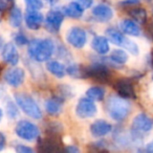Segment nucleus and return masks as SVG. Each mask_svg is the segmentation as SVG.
I'll list each match as a JSON object with an SVG mask.
<instances>
[{"label": "nucleus", "mask_w": 153, "mask_h": 153, "mask_svg": "<svg viewBox=\"0 0 153 153\" xmlns=\"http://www.w3.org/2000/svg\"><path fill=\"white\" fill-rule=\"evenodd\" d=\"M122 47L125 48L128 53H130L133 56H137L140 53V48H138L137 44L135 42H133L132 40H130V39L126 38V37L124 39L123 43H122Z\"/></svg>", "instance_id": "cd10ccee"}, {"label": "nucleus", "mask_w": 153, "mask_h": 153, "mask_svg": "<svg viewBox=\"0 0 153 153\" xmlns=\"http://www.w3.org/2000/svg\"><path fill=\"white\" fill-rule=\"evenodd\" d=\"M0 72H1V66H0Z\"/></svg>", "instance_id": "c03bdc74"}, {"label": "nucleus", "mask_w": 153, "mask_h": 153, "mask_svg": "<svg viewBox=\"0 0 153 153\" xmlns=\"http://www.w3.org/2000/svg\"><path fill=\"white\" fill-rule=\"evenodd\" d=\"M28 55L37 62H44L49 60L53 55L55 44L51 39H34L28 42Z\"/></svg>", "instance_id": "f257e3e1"}, {"label": "nucleus", "mask_w": 153, "mask_h": 153, "mask_svg": "<svg viewBox=\"0 0 153 153\" xmlns=\"http://www.w3.org/2000/svg\"><path fill=\"white\" fill-rule=\"evenodd\" d=\"M146 150L148 151V152H150V153H153V140L151 143H149L148 145H147Z\"/></svg>", "instance_id": "4c0bfd02"}, {"label": "nucleus", "mask_w": 153, "mask_h": 153, "mask_svg": "<svg viewBox=\"0 0 153 153\" xmlns=\"http://www.w3.org/2000/svg\"><path fill=\"white\" fill-rule=\"evenodd\" d=\"M152 61H153V49H152Z\"/></svg>", "instance_id": "79ce46f5"}, {"label": "nucleus", "mask_w": 153, "mask_h": 153, "mask_svg": "<svg viewBox=\"0 0 153 153\" xmlns=\"http://www.w3.org/2000/svg\"><path fill=\"white\" fill-rule=\"evenodd\" d=\"M66 40L74 48H83L87 42V34L82 27L74 26L68 30Z\"/></svg>", "instance_id": "6e6552de"}, {"label": "nucleus", "mask_w": 153, "mask_h": 153, "mask_svg": "<svg viewBox=\"0 0 153 153\" xmlns=\"http://www.w3.org/2000/svg\"><path fill=\"white\" fill-rule=\"evenodd\" d=\"M44 20L46 30L55 34V33H58L60 30V27H61L64 20V15L60 11H51L47 13Z\"/></svg>", "instance_id": "9d476101"}, {"label": "nucleus", "mask_w": 153, "mask_h": 153, "mask_svg": "<svg viewBox=\"0 0 153 153\" xmlns=\"http://www.w3.org/2000/svg\"><path fill=\"white\" fill-rule=\"evenodd\" d=\"M15 150L17 151L18 153H33L34 150L32 148L27 146H24V145H18L17 147L15 148Z\"/></svg>", "instance_id": "473e14b6"}, {"label": "nucleus", "mask_w": 153, "mask_h": 153, "mask_svg": "<svg viewBox=\"0 0 153 153\" xmlns=\"http://www.w3.org/2000/svg\"><path fill=\"white\" fill-rule=\"evenodd\" d=\"M91 47L94 48V51H97L100 55H106L109 51V41L106 37L103 36H97L92 39Z\"/></svg>", "instance_id": "a211bd4d"}, {"label": "nucleus", "mask_w": 153, "mask_h": 153, "mask_svg": "<svg viewBox=\"0 0 153 153\" xmlns=\"http://www.w3.org/2000/svg\"><path fill=\"white\" fill-rule=\"evenodd\" d=\"M105 34H106V38L108 39L109 42L113 43L114 45L122 46V43L125 39V36H123L119 30H114V28H108Z\"/></svg>", "instance_id": "4be33fe9"}, {"label": "nucleus", "mask_w": 153, "mask_h": 153, "mask_svg": "<svg viewBox=\"0 0 153 153\" xmlns=\"http://www.w3.org/2000/svg\"><path fill=\"white\" fill-rule=\"evenodd\" d=\"M112 130V126L104 120H97L90 126V133L94 137H102Z\"/></svg>", "instance_id": "2eb2a0df"}, {"label": "nucleus", "mask_w": 153, "mask_h": 153, "mask_svg": "<svg viewBox=\"0 0 153 153\" xmlns=\"http://www.w3.org/2000/svg\"><path fill=\"white\" fill-rule=\"evenodd\" d=\"M46 69L51 72L53 76H57L59 79L63 78L66 74V67L62 63L58 61H48L46 63Z\"/></svg>", "instance_id": "412c9836"}, {"label": "nucleus", "mask_w": 153, "mask_h": 153, "mask_svg": "<svg viewBox=\"0 0 153 153\" xmlns=\"http://www.w3.org/2000/svg\"><path fill=\"white\" fill-rule=\"evenodd\" d=\"M86 78H90L98 83L107 84L110 82L111 74L106 66L103 64L97 63L91 66L85 67V79Z\"/></svg>", "instance_id": "20e7f679"}, {"label": "nucleus", "mask_w": 153, "mask_h": 153, "mask_svg": "<svg viewBox=\"0 0 153 153\" xmlns=\"http://www.w3.org/2000/svg\"><path fill=\"white\" fill-rule=\"evenodd\" d=\"M15 101L18 106L20 107V109L26 115L35 120H39L42 117V111H41L40 107L30 96L26 94H16Z\"/></svg>", "instance_id": "7ed1b4c3"}, {"label": "nucleus", "mask_w": 153, "mask_h": 153, "mask_svg": "<svg viewBox=\"0 0 153 153\" xmlns=\"http://www.w3.org/2000/svg\"><path fill=\"white\" fill-rule=\"evenodd\" d=\"M62 13L64 15H66L67 17L74 18V19H79L83 16L84 9L76 1H72V2L68 3L67 5L62 9Z\"/></svg>", "instance_id": "f3484780"}, {"label": "nucleus", "mask_w": 153, "mask_h": 153, "mask_svg": "<svg viewBox=\"0 0 153 153\" xmlns=\"http://www.w3.org/2000/svg\"><path fill=\"white\" fill-rule=\"evenodd\" d=\"M146 33L149 38H150L151 40H153V21L148 23V25H147V27H146Z\"/></svg>", "instance_id": "f704fd0d"}, {"label": "nucleus", "mask_w": 153, "mask_h": 153, "mask_svg": "<svg viewBox=\"0 0 153 153\" xmlns=\"http://www.w3.org/2000/svg\"><path fill=\"white\" fill-rule=\"evenodd\" d=\"M106 109L109 117L117 122L124 121L129 115L130 106L122 97L111 96L106 102Z\"/></svg>", "instance_id": "f03ea898"}, {"label": "nucleus", "mask_w": 153, "mask_h": 153, "mask_svg": "<svg viewBox=\"0 0 153 153\" xmlns=\"http://www.w3.org/2000/svg\"><path fill=\"white\" fill-rule=\"evenodd\" d=\"M110 59L112 60L113 63L123 65L128 61V53L124 49H114L111 51Z\"/></svg>", "instance_id": "393cba45"}, {"label": "nucleus", "mask_w": 153, "mask_h": 153, "mask_svg": "<svg viewBox=\"0 0 153 153\" xmlns=\"http://www.w3.org/2000/svg\"><path fill=\"white\" fill-rule=\"evenodd\" d=\"M74 1L79 3L84 10L89 9V7H91L92 4H94V0H74Z\"/></svg>", "instance_id": "2f4dec72"}, {"label": "nucleus", "mask_w": 153, "mask_h": 153, "mask_svg": "<svg viewBox=\"0 0 153 153\" xmlns=\"http://www.w3.org/2000/svg\"><path fill=\"white\" fill-rule=\"evenodd\" d=\"M147 1H152V0H147Z\"/></svg>", "instance_id": "a18cd8bd"}, {"label": "nucleus", "mask_w": 153, "mask_h": 153, "mask_svg": "<svg viewBox=\"0 0 153 153\" xmlns=\"http://www.w3.org/2000/svg\"><path fill=\"white\" fill-rule=\"evenodd\" d=\"M45 110L49 115L57 117L62 112V102L59 98H51L45 103Z\"/></svg>", "instance_id": "6ab92c4d"}, {"label": "nucleus", "mask_w": 153, "mask_h": 153, "mask_svg": "<svg viewBox=\"0 0 153 153\" xmlns=\"http://www.w3.org/2000/svg\"><path fill=\"white\" fill-rule=\"evenodd\" d=\"M98 112L97 105L94 101L90 100L89 98H82L78 102L76 106V114L81 119H89L94 117Z\"/></svg>", "instance_id": "423d86ee"}, {"label": "nucleus", "mask_w": 153, "mask_h": 153, "mask_svg": "<svg viewBox=\"0 0 153 153\" xmlns=\"http://www.w3.org/2000/svg\"><path fill=\"white\" fill-rule=\"evenodd\" d=\"M2 59L10 65H17L19 62V53L16 48L15 44L7 43L2 48Z\"/></svg>", "instance_id": "4468645a"}, {"label": "nucleus", "mask_w": 153, "mask_h": 153, "mask_svg": "<svg viewBox=\"0 0 153 153\" xmlns=\"http://www.w3.org/2000/svg\"><path fill=\"white\" fill-rule=\"evenodd\" d=\"M92 16L100 22H107L113 17V11L107 4H99L92 9Z\"/></svg>", "instance_id": "dca6fc26"}, {"label": "nucleus", "mask_w": 153, "mask_h": 153, "mask_svg": "<svg viewBox=\"0 0 153 153\" xmlns=\"http://www.w3.org/2000/svg\"><path fill=\"white\" fill-rule=\"evenodd\" d=\"M27 10L39 11L43 7V0H24Z\"/></svg>", "instance_id": "c85d7f7f"}, {"label": "nucleus", "mask_w": 153, "mask_h": 153, "mask_svg": "<svg viewBox=\"0 0 153 153\" xmlns=\"http://www.w3.org/2000/svg\"><path fill=\"white\" fill-rule=\"evenodd\" d=\"M15 42L17 43L18 45L22 46V45L28 44V40L27 38L25 37V35H23L22 33H18L17 35L15 36Z\"/></svg>", "instance_id": "7c9ffc66"}, {"label": "nucleus", "mask_w": 153, "mask_h": 153, "mask_svg": "<svg viewBox=\"0 0 153 153\" xmlns=\"http://www.w3.org/2000/svg\"><path fill=\"white\" fill-rule=\"evenodd\" d=\"M3 78H4V81L12 87H18L24 82L25 72L20 67H13L4 72Z\"/></svg>", "instance_id": "f8f14e48"}, {"label": "nucleus", "mask_w": 153, "mask_h": 153, "mask_svg": "<svg viewBox=\"0 0 153 153\" xmlns=\"http://www.w3.org/2000/svg\"><path fill=\"white\" fill-rule=\"evenodd\" d=\"M38 151H40V152H47V153L60 152V151H62L61 142H60V140L55 134H51L47 137L42 138V140H39Z\"/></svg>", "instance_id": "1a4fd4ad"}, {"label": "nucleus", "mask_w": 153, "mask_h": 153, "mask_svg": "<svg viewBox=\"0 0 153 153\" xmlns=\"http://www.w3.org/2000/svg\"><path fill=\"white\" fill-rule=\"evenodd\" d=\"M13 1L14 0H0V12L5 11V10L9 9Z\"/></svg>", "instance_id": "72a5a7b5"}, {"label": "nucleus", "mask_w": 153, "mask_h": 153, "mask_svg": "<svg viewBox=\"0 0 153 153\" xmlns=\"http://www.w3.org/2000/svg\"><path fill=\"white\" fill-rule=\"evenodd\" d=\"M22 12L19 7H14L10 13V23L13 27H19L22 23Z\"/></svg>", "instance_id": "b1692460"}, {"label": "nucleus", "mask_w": 153, "mask_h": 153, "mask_svg": "<svg viewBox=\"0 0 153 153\" xmlns=\"http://www.w3.org/2000/svg\"><path fill=\"white\" fill-rule=\"evenodd\" d=\"M5 143H7V140H5L4 134L0 132V151L5 147Z\"/></svg>", "instance_id": "c9c22d12"}, {"label": "nucleus", "mask_w": 153, "mask_h": 153, "mask_svg": "<svg viewBox=\"0 0 153 153\" xmlns=\"http://www.w3.org/2000/svg\"><path fill=\"white\" fill-rule=\"evenodd\" d=\"M47 1H48L49 4H55V3L57 2L58 0H47Z\"/></svg>", "instance_id": "58836bf2"}, {"label": "nucleus", "mask_w": 153, "mask_h": 153, "mask_svg": "<svg viewBox=\"0 0 153 153\" xmlns=\"http://www.w3.org/2000/svg\"><path fill=\"white\" fill-rule=\"evenodd\" d=\"M152 16H153V7H152Z\"/></svg>", "instance_id": "37998d69"}, {"label": "nucleus", "mask_w": 153, "mask_h": 153, "mask_svg": "<svg viewBox=\"0 0 153 153\" xmlns=\"http://www.w3.org/2000/svg\"><path fill=\"white\" fill-rule=\"evenodd\" d=\"M130 1H136V2H138V0H130Z\"/></svg>", "instance_id": "a19ab883"}, {"label": "nucleus", "mask_w": 153, "mask_h": 153, "mask_svg": "<svg viewBox=\"0 0 153 153\" xmlns=\"http://www.w3.org/2000/svg\"><path fill=\"white\" fill-rule=\"evenodd\" d=\"M86 96L92 101H102L105 96V90L102 87L94 86V87H90L86 91Z\"/></svg>", "instance_id": "bb28decb"}, {"label": "nucleus", "mask_w": 153, "mask_h": 153, "mask_svg": "<svg viewBox=\"0 0 153 153\" xmlns=\"http://www.w3.org/2000/svg\"><path fill=\"white\" fill-rule=\"evenodd\" d=\"M15 132L20 138L27 140V142L36 140L39 137V135H40L39 128L35 124H33L32 122L25 121V120L18 122V124L16 125L15 128Z\"/></svg>", "instance_id": "39448f33"}, {"label": "nucleus", "mask_w": 153, "mask_h": 153, "mask_svg": "<svg viewBox=\"0 0 153 153\" xmlns=\"http://www.w3.org/2000/svg\"><path fill=\"white\" fill-rule=\"evenodd\" d=\"M66 74L74 78H82L85 79V67L76 64H71L68 67H66Z\"/></svg>", "instance_id": "a878e982"}, {"label": "nucleus", "mask_w": 153, "mask_h": 153, "mask_svg": "<svg viewBox=\"0 0 153 153\" xmlns=\"http://www.w3.org/2000/svg\"><path fill=\"white\" fill-rule=\"evenodd\" d=\"M65 151H67V152H70V153H78V152H80V150H79V148L78 147H76V146H68L67 148L65 149Z\"/></svg>", "instance_id": "e433bc0d"}, {"label": "nucleus", "mask_w": 153, "mask_h": 153, "mask_svg": "<svg viewBox=\"0 0 153 153\" xmlns=\"http://www.w3.org/2000/svg\"><path fill=\"white\" fill-rule=\"evenodd\" d=\"M7 114L11 119H15L18 117V109L16 107V105L13 102H9L7 105Z\"/></svg>", "instance_id": "c756f323"}, {"label": "nucleus", "mask_w": 153, "mask_h": 153, "mask_svg": "<svg viewBox=\"0 0 153 153\" xmlns=\"http://www.w3.org/2000/svg\"><path fill=\"white\" fill-rule=\"evenodd\" d=\"M115 91L120 97L124 99H135V90L131 81L128 79H119L113 84Z\"/></svg>", "instance_id": "9b49d317"}, {"label": "nucleus", "mask_w": 153, "mask_h": 153, "mask_svg": "<svg viewBox=\"0 0 153 153\" xmlns=\"http://www.w3.org/2000/svg\"><path fill=\"white\" fill-rule=\"evenodd\" d=\"M129 15L140 24H144L147 21V12L143 7H131L129 10Z\"/></svg>", "instance_id": "5701e85b"}, {"label": "nucleus", "mask_w": 153, "mask_h": 153, "mask_svg": "<svg viewBox=\"0 0 153 153\" xmlns=\"http://www.w3.org/2000/svg\"><path fill=\"white\" fill-rule=\"evenodd\" d=\"M132 132L135 136H137L138 134L142 133H147V132H150L153 128V121L151 117H149L145 113H140L137 114L133 119L132 122Z\"/></svg>", "instance_id": "0eeeda50"}, {"label": "nucleus", "mask_w": 153, "mask_h": 153, "mask_svg": "<svg viewBox=\"0 0 153 153\" xmlns=\"http://www.w3.org/2000/svg\"><path fill=\"white\" fill-rule=\"evenodd\" d=\"M120 28L123 33L129 36H140V28L134 21L129 19H125L120 23Z\"/></svg>", "instance_id": "aec40b11"}, {"label": "nucleus", "mask_w": 153, "mask_h": 153, "mask_svg": "<svg viewBox=\"0 0 153 153\" xmlns=\"http://www.w3.org/2000/svg\"><path fill=\"white\" fill-rule=\"evenodd\" d=\"M25 24L30 30H37L41 27L44 21V17L39 11L35 10H27L25 14Z\"/></svg>", "instance_id": "ddd939ff"}, {"label": "nucleus", "mask_w": 153, "mask_h": 153, "mask_svg": "<svg viewBox=\"0 0 153 153\" xmlns=\"http://www.w3.org/2000/svg\"><path fill=\"white\" fill-rule=\"evenodd\" d=\"M2 115H3V111H2V109L0 108V121H1V119H2Z\"/></svg>", "instance_id": "ea45409f"}]
</instances>
